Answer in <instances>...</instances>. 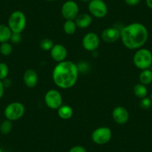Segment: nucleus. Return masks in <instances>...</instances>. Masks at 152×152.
Returning <instances> with one entry per match:
<instances>
[{"instance_id": "f257e3e1", "label": "nucleus", "mask_w": 152, "mask_h": 152, "mask_svg": "<svg viewBox=\"0 0 152 152\" xmlns=\"http://www.w3.org/2000/svg\"><path fill=\"white\" fill-rule=\"evenodd\" d=\"M148 31L140 23H132L123 26L120 31L122 44L128 49L137 50L142 48L148 40Z\"/></svg>"}, {"instance_id": "f03ea898", "label": "nucleus", "mask_w": 152, "mask_h": 152, "mask_svg": "<svg viewBox=\"0 0 152 152\" xmlns=\"http://www.w3.org/2000/svg\"><path fill=\"white\" fill-rule=\"evenodd\" d=\"M79 71L77 64L70 61L58 63L52 71V80L61 89L68 90L75 85L78 79Z\"/></svg>"}, {"instance_id": "7ed1b4c3", "label": "nucleus", "mask_w": 152, "mask_h": 152, "mask_svg": "<svg viewBox=\"0 0 152 152\" xmlns=\"http://www.w3.org/2000/svg\"><path fill=\"white\" fill-rule=\"evenodd\" d=\"M133 63L140 70L150 69L152 65V52L145 48L137 49L133 56Z\"/></svg>"}, {"instance_id": "20e7f679", "label": "nucleus", "mask_w": 152, "mask_h": 152, "mask_svg": "<svg viewBox=\"0 0 152 152\" xmlns=\"http://www.w3.org/2000/svg\"><path fill=\"white\" fill-rule=\"evenodd\" d=\"M27 25V18L23 11H14L11 14L8 20V26L12 33L22 34Z\"/></svg>"}, {"instance_id": "39448f33", "label": "nucleus", "mask_w": 152, "mask_h": 152, "mask_svg": "<svg viewBox=\"0 0 152 152\" xmlns=\"http://www.w3.org/2000/svg\"><path fill=\"white\" fill-rule=\"evenodd\" d=\"M26 113L24 104L20 102H14L6 106L4 110V114L7 119L11 121H17L22 119Z\"/></svg>"}, {"instance_id": "423d86ee", "label": "nucleus", "mask_w": 152, "mask_h": 152, "mask_svg": "<svg viewBox=\"0 0 152 152\" xmlns=\"http://www.w3.org/2000/svg\"><path fill=\"white\" fill-rule=\"evenodd\" d=\"M113 133L110 128L106 126L96 128L91 134L92 141L97 145H105L112 139Z\"/></svg>"}, {"instance_id": "0eeeda50", "label": "nucleus", "mask_w": 152, "mask_h": 152, "mask_svg": "<svg viewBox=\"0 0 152 152\" xmlns=\"http://www.w3.org/2000/svg\"><path fill=\"white\" fill-rule=\"evenodd\" d=\"M90 15L95 18H104L108 12V8L104 0H91L88 4Z\"/></svg>"}, {"instance_id": "6e6552de", "label": "nucleus", "mask_w": 152, "mask_h": 152, "mask_svg": "<svg viewBox=\"0 0 152 152\" xmlns=\"http://www.w3.org/2000/svg\"><path fill=\"white\" fill-rule=\"evenodd\" d=\"M79 14V6L74 0H67L61 6V15L66 20H75Z\"/></svg>"}, {"instance_id": "1a4fd4ad", "label": "nucleus", "mask_w": 152, "mask_h": 152, "mask_svg": "<svg viewBox=\"0 0 152 152\" xmlns=\"http://www.w3.org/2000/svg\"><path fill=\"white\" fill-rule=\"evenodd\" d=\"M44 102L46 106L52 110H58L63 104V96L58 90H49L45 94Z\"/></svg>"}, {"instance_id": "9d476101", "label": "nucleus", "mask_w": 152, "mask_h": 152, "mask_svg": "<svg viewBox=\"0 0 152 152\" xmlns=\"http://www.w3.org/2000/svg\"><path fill=\"white\" fill-rule=\"evenodd\" d=\"M82 46L86 51L95 52L100 46V37L95 32H88L83 37Z\"/></svg>"}, {"instance_id": "9b49d317", "label": "nucleus", "mask_w": 152, "mask_h": 152, "mask_svg": "<svg viewBox=\"0 0 152 152\" xmlns=\"http://www.w3.org/2000/svg\"><path fill=\"white\" fill-rule=\"evenodd\" d=\"M113 119L118 125H125L129 121L130 114L123 106H116L112 111Z\"/></svg>"}, {"instance_id": "f8f14e48", "label": "nucleus", "mask_w": 152, "mask_h": 152, "mask_svg": "<svg viewBox=\"0 0 152 152\" xmlns=\"http://www.w3.org/2000/svg\"><path fill=\"white\" fill-rule=\"evenodd\" d=\"M120 31L117 26H114L105 28L102 33V40L107 43H113L120 39Z\"/></svg>"}, {"instance_id": "ddd939ff", "label": "nucleus", "mask_w": 152, "mask_h": 152, "mask_svg": "<svg viewBox=\"0 0 152 152\" xmlns=\"http://www.w3.org/2000/svg\"><path fill=\"white\" fill-rule=\"evenodd\" d=\"M67 55L68 52L66 48L62 44H55L50 50L51 57L54 61L58 63L66 61Z\"/></svg>"}, {"instance_id": "4468645a", "label": "nucleus", "mask_w": 152, "mask_h": 152, "mask_svg": "<svg viewBox=\"0 0 152 152\" xmlns=\"http://www.w3.org/2000/svg\"><path fill=\"white\" fill-rule=\"evenodd\" d=\"M38 74L34 69H28L23 74V81L28 88H34L38 84Z\"/></svg>"}, {"instance_id": "2eb2a0df", "label": "nucleus", "mask_w": 152, "mask_h": 152, "mask_svg": "<svg viewBox=\"0 0 152 152\" xmlns=\"http://www.w3.org/2000/svg\"><path fill=\"white\" fill-rule=\"evenodd\" d=\"M75 23L77 27L79 28H87L91 26L93 23V17L90 14H87V13L79 14L75 20Z\"/></svg>"}, {"instance_id": "dca6fc26", "label": "nucleus", "mask_w": 152, "mask_h": 152, "mask_svg": "<svg viewBox=\"0 0 152 152\" xmlns=\"http://www.w3.org/2000/svg\"><path fill=\"white\" fill-rule=\"evenodd\" d=\"M57 110L58 116L64 120L70 119L73 116V109L68 104H63Z\"/></svg>"}, {"instance_id": "f3484780", "label": "nucleus", "mask_w": 152, "mask_h": 152, "mask_svg": "<svg viewBox=\"0 0 152 152\" xmlns=\"http://www.w3.org/2000/svg\"><path fill=\"white\" fill-rule=\"evenodd\" d=\"M12 31L8 25L0 24V43L9 42L11 40Z\"/></svg>"}, {"instance_id": "a211bd4d", "label": "nucleus", "mask_w": 152, "mask_h": 152, "mask_svg": "<svg viewBox=\"0 0 152 152\" xmlns=\"http://www.w3.org/2000/svg\"><path fill=\"white\" fill-rule=\"evenodd\" d=\"M140 83L147 86L152 83V70L151 69L141 70L139 75Z\"/></svg>"}, {"instance_id": "6ab92c4d", "label": "nucleus", "mask_w": 152, "mask_h": 152, "mask_svg": "<svg viewBox=\"0 0 152 152\" xmlns=\"http://www.w3.org/2000/svg\"><path fill=\"white\" fill-rule=\"evenodd\" d=\"M133 92H134V94L135 95L137 98L141 99H142V98H145L147 96L148 90L145 85L141 84V83H138V84H137L134 87V88H133Z\"/></svg>"}, {"instance_id": "aec40b11", "label": "nucleus", "mask_w": 152, "mask_h": 152, "mask_svg": "<svg viewBox=\"0 0 152 152\" xmlns=\"http://www.w3.org/2000/svg\"><path fill=\"white\" fill-rule=\"evenodd\" d=\"M63 28H64V31L66 34L72 35L75 33L78 27L75 23V20H66Z\"/></svg>"}, {"instance_id": "412c9836", "label": "nucleus", "mask_w": 152, "mask_h": 152, "mask_svg": "<svg viewBox=\"0 0 152 152\" xmlns=\"http://www.w3.org/2000/svg\"><path fill=\"white\" fill-rule=\"evenodd\" d=\"M12 122L6 119L1 123V125H0V132L2 133V134L7 135V134H8L9 133H11V131H12Z\"/></svg>"}, {"instance_id": "4be33fe9", "label": "nucleus", "mask_w": 152, "mask_h": 152, "mask_svg": "<svg viewBox=\"0 0 152 152\" xmlns=\"http://www.w3.org/2000/svg\"><path fill=\"white\" fill-rule=\"evenodd\" d=\"M13 52L12 45L9 42L2 43L0 45V53L4 56H9Z\"/></svg>"}, {"instance_id": "5701e85b", "label": "nucleus", "mask_w": 152, "mask_h": 152, "mask_svg": "<svg viewBox=\"0 0 152 152\" xmlns=\"http://www.w3.org/2000/svg\"><path fill=\"white\" fill-rule=\"evenodd\" d=\"M55 43H54L53 40L49 38H44L40 41V47L42 50L43 51H49L50 52L51 49L54 46Z\"/></svg>"}, {"instance_id": "b1692460", "label": "nucleus", "mask_w": 152, "mask_h": 152, "mask_svg": "<svg viewBox=\"0 0 152 152\" xmlns=\"http://www.w3.org/2000/svg\"><path fill=\"white\" fill-rule=\"evenodd\" d=\"M9 75V67L5 63H0V80L5 79L8 78Z\"/></svg>"}, {"instance_id": "393cba45", "label": "nucleus", "mask_w": 152, "mask_h": 152, "mask_svg": "<svg viewBox=\"0 0 152 152\" xmlns=\"http://www.w3.org/2000/svg\"><path fill=\"white\" fill-rule=\"evenodd\" d=\"M140 106L142 109L144 110H148L149 108L151 107L152 106V101L151 99V98L148 97H145L142 99H140Z\"/></svg>"}, {"instance_id": "a878e982", "label": "nucleus", "mask_w": 152, "mask_h": 152, "mask_svg": "<svg viewBox=\"0 0 152 152\" xmlns=\"http://www.w3.org/2000/svg\"><path fill=\"white\" fill-rule=\"evenodd\" d=\"M22 37L21 34L19 33H12V35H11V40L10 41L13 43H15V44H17V43H20L22 40Z\"/></svg>"}, {"instance_id": "bb28decb", "label": "nucleus", "mask_w": 152, "mask_h": 152, "mask_svg": "<svg viewBox=\"0 0 152 152\" xmlns=\"http://www.w3.org/2000/svg\"><path fill=\"white\" fill-rule=\"evenodd\" d=\"M69 152H87V149L81 145H75L72 147Z\"/></svg>"}, {"instance_id": "cd10ccee", "label": "nucleus", "mask_w": 152, "mask_h": 152, "mask_svg": "<svg viewBox=\"0 0 152 152\" xmlns=\"http://www.w3.org/2000/svg\"><path fill=\"white\" fill-rule=\"evenodd\" d=\"M124 1L129 6H136L141 2V0H124Z\"/></svg>"}, {"instance_id": "c85d7f7f", "label": "nucleus", "mask_w": 152, "mask_h": 152, "mask_svg": "<svg viewBox=\"0 0 152 152\" xmlns=\"http://www.w3.org/2000/svg\"><path fill=\"white\" fill-rule=\"evenodd\" d=\"M2 83H3V85L5 87V88H9L12 86V81H11L10 78H7L5 79L2 80Z\"/></svg>"}, {"instance_id": "c756f323", "label": "nucleus", "mask_w": 152, "mask_h": 152, "mask_svg": "<svg viewBox=\"0 0 152 152\" xmlns=\"http://www.w3.org/2000/svg\"><path fill=\"white\" fill-rule=\"evenodd\" d=\"M5 87L3 85V83L2 81L0 80V99H2L4 96V93H5Z\"/></svg>"}, {"instance_id": "7c9ffc66", "label": "nucleus", "mask_w": 152, "mask_h": 152, "mask_svg": "<svg viewBox=\"0 0 152 152\" xmlns=\"http://www.w3.org/2000/svg\"><path fill=\"white\" fill-rule=\"evenodd\" d=\"M146 5L150 9H152V0H145Z\"/></svg>"}, {"instance_id": "2f4dec72", "label": "nucleus", "mask_w": 152, "mask_h": 152, "mask_svg": "<svg viewBox=\"0 0 152 152\" xmlns=\"http://www.w3.org/2000/svg\"><path fill=\"white\" fill-rule=\"evenodd\" d=\"M80 1H81V2H90V1H91V0H80Z\"/></svg>"}, {"instance_id": "473e14b6", "label": "nucleus", "mask_w": 152, "mask_h": 152, "mask_svg": "<svg viewBox=\"0 0 152 152\" xmlns=\"http://www.w3.org/2000/svg\"><path fill=\"white\" fill-rule=\"evenodd\" d=\"M45 1H47V2H56L58 0H45Z\"/></svg>"}, {"instance_id": "72a5a7b5", "label": "nucleus", "mask_w": 152, "mask_h": 152, "mask_svg": "<svg viewBox=\"0 0 152 152\" xmlns=\"http://www.w3.org/2000/svg\"><path fill=\"white\" fill-rule=\"evenodd\" d=\"M0 152H4L3 150L2 149V148H0Z\"/></svg>"}, {"instance_id": "f704fd0d", "label": "nucleus", "mask_w": 152, "mask_h": 152, "mask_svg": "<svg viewBox=\"0 0 152 152\" xmlns=\"http://www.w3.org/2000/svg\"><path fill=\"white\" fill-rule=\"evenodd\" d=\"M151 101H152V93H151Z\"/></svg>"}]
</instances>
